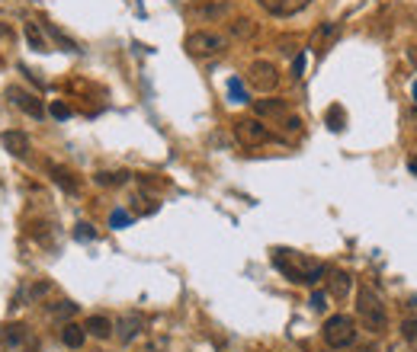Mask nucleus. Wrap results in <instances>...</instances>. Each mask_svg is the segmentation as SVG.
Segmentation results:
<instances>
[{
	"mask_svg": "<svg viewBox=\"0 0 417 352\" xmlns=\"http://www.w3.org/2000/svg\"><path fill=\"white\" fill-rule=\"evenodd\" d=\"M273 266H276V269L283 272L289 282H295V285H315L318 279L327 276L324 262L305 260V256L289 253V250H276V253H273Z\"/></svg>",
	"mask_w": 417,
	"mask_h": 352,
	"instance_id": "f257e3e1",
	"label": "nucleus"
},
{
	"mask_svg": "<svg viewBox=\"0 0 417 352\" xmlns=\"http://www.w3.org/2000/svg\"><path fill=\"white\" fill-rule=\"evenodd\" d=\"M356 314L366 324V330H372V333H382L389 327V314H385L382 298L375 295L369 285H360V291H356Z\"/></svg>",
	"mask_w": 417,
	"mask_h": 352,
	"instance_id": "f03ea898",
	"label": "nucleus"
},
{
	"mask_svg": "<svg viewBox=\"0 0 417 352\" xmlns=\"http://www.w3.org/2000/svg\"><path fill=\"white\" fill-rule=\"evenodd\" d=\"M321 333H324V343L331 349H347V346L356 343V320L347 317V314H334V317H327Z\"/></svg>",
	"mask_w": 417,
	"mask_h": 352,
	"instance_id": "7ed1b4c3",
	"label": "nucleus"
},
{
	"mask_svg": "<svg viewBox=\"0 0 417 352\" xmlns=\"http://www.w3.org/2000/svg\"><path fill=\"white\" fill-rule=\"evenodd\" d=\"M183 45H187V51H189L193 58H212V55H222V51L228 49L225 35L206 32V29H199V32H189Z\"/></svg>",
	"mask_w": 417,
	"mask_h": 352,
	"instance_id": "20e7f679",
	"label": "nucleus"
},
{
	"mask_svg": "<svg viewBox=\"0 0 417 352\" xmlns=\"http://www.w3.org/2000/svg\"><path fill=\"white\" fill-rule=\"evenodd\" d=\"M235 138L241 141L244 147H260V145H266V141H273V131L266 128L260 119H237Z\"/></svg>",
	"mask_w": 417,
	"mask_h": 352,
	"instance_id": "39448f33",
	"label": "nucleus"
},
{
	"mask_svg": "<svg viewBox=\"0 0 417 352\" xmlns=\"http://www.w3.org/2000/svg\"><path fill=\"white\" fill-rule=\"evenodd\" d=\"M247 83L260 93H273L279 87V71L273 61H254L247 68Z\"/></svg>",
	"mask_w": 417,
	"mask_h": 352,
	"instance_id": "423d86ee",
	"label": "nucleus"
},
{
	"mask_svg": "<svg viewBox=\"0 0 417 352\" xmlns=\"http://www.w3.org/2000/svg\"><path fill=\"white\" fill-rule=\"evenodd\" d=\"M45 170H49V176L64 189V193H71V195L81 193V180H77V176L68 170V166H61V164H55V160H49V164H45Z\"/></svg>",
	"mask_w": 417,
	"mask_h": 352,
	"instance_id": "0eeeda50",
	"label": "nucleus"
},
{
	"mask_svg": "<svg viewBox=\"0 0 417 352\" xmlns=\"http://www.w3.org/2000/svg\"><path fill=\"white\" fill-rule=\"evenodd\" d=\"M266 13H276V16H292V13H302V10L312 4V0H257Z\"/></svg>",
	"mask_w": 417,
	"mask_h": 352,
	"instance_id": "6e6552de",
	"label": "nucleus"
},
{
	"mask_svg": "<svg viewBox=\"0 0 417 352\" xmlns=\"http://www.w3.org/2000/svg\"><path fill=\"white\" fill-rule=\"evenodd\" d=\"M7 97H10V99H13V103H16V106H20V109H23V112H26V116H33V119H39V116H42V112H45V109H42V103H39V99H35V97H33V93L20 90V87H10V90H7Z\"/></svg>",
	"mask_w": 417,
	"mask_h": 352,
	"instance_id": "1a4fd4ad",
	"label": "nucleus"
},
{
	"mask_svg": "<svg viewBox=\"0 0 417 352\" xmlns=\"http://www.w3.org/2000/svg\"><path fill=\"white\" fill-rule=\"evenodd\" d=\"M350 289H353V279H350V272L327 269V291H331L334 298H347Z\"/></svg>",
	"mask_w": 417,
	"mask_h": 352,
	"instance_id": "9d476101",
	"label": "nucleus"
},
{
	"mask_svg": "<svg viewBox=\"0 0 417 352\" xmlns=\"http://www.w3.org/2000/svg\"><path fill=\"white\" fill-rule=\"evenodd\" d=\"M141 327H145V320H141L139 314H125V317L119 320V324L112 327V330L119 333V339H122V343H132V339L141 333Z\"/></svg>",
	"mask_w": 417,
	"mask_h": 352,
	"instance_id": "9b49d317",
	"label": "nucleus"
},
{
	"mask_svg": "<svg viewBox=\"0 0 417 352\" xmlns=\"http://www.w3.org/2000/svg\"><path fill=\"white\" fill-rule=\"evenodd\" d=\"M4 343L7 346H26V349H35V343H33V336H29V330L23 324H10L7 330H4Z\"/></svg>",
	"mask_w": 417,
	"mask_h": 352,
	"instance_id": "f8f14e48",
	"label": "nucleus"
},
{
	"mask_svg": "<svg viewBox=\"0 0 417 352\" xmlns=\"http://www.w3.org/2000/svg\"><path fill=\"white\" fill-rule=\"evenodd\" d=\"M4 147H7L13 157H26L29 154V135H23V131H7V135H4Z\"/></svg>",
	"mask_w": 417,
	"mask_h": 352,
	"instance_id": "ddd939ff",
	"label": "nucleus"
},
{
	"mask_svg": "<svg viewBox=\"0 0 417 352\" xmlns=\"http://www.w3.org/2000/svg\"><path fill=\"white\" fill-rule=\"evenodd\" d=\"M225 10H228V4H225V0H208V4H196L189 13L199 16V20H216V16H222Z\"/></svg>",
	"mask_w": 417,
	"mask_h": 352,
	"instance_id": "4468645a",
	"label": "nucleus"
},
{
	"mask_svg": "<svg viewBox=\"0 0 417 352\" xmlns=\"http://www.w3.org/2000/svg\"><path fill=\"white\" fill-rule=\"evenodd\" d=\"M83 339H87V330H83L81 324H64L61 327V343L68 346V349H81Z\"/></svg>",
	"mask_w": 417,
	"mask_h": 352,
	"instance_id": "2eb2a0df",
	"label": "nucleus"
},
{
	"mask_svg": "<svg viewBox=\"0 0 417 352\" xmlns=\"http://www.w3.org/2000/svg\"><path fill=\"white\" fill-rule=\"evenodd\" d=\"M129 180H132V173L129 170H103V173H97L100 186H125Z\"/></svg>",
	"mask_w": 417,
	"mask_h": 352,
	"instance_id": "dca6fc26",
	"label": "nucleus"
},
{
	"mask_svg": "<svg viewBox=\"0 0 417 352\" xmlns=\"http://www.w3.org/2000/svg\"><path fill=\"white\" fill-rule=\"evenodd\" d=\"M254 109H257V116H286V99H257L254 103Z\"/></svg>",
	"mask_w": 417,
	"mask_h": 352,
	"instance_id": "f3484780",
	"label": "nucleus"
},
{
	"mask_svg": "<svg viewBox=\"0 0 417 352\" xmlns=\"http://www.w3.org/2000/svg\"><path fill=\"white\" fill-rule=\"evenodd\" d=\"M83 330L90 333V336H97V339H106V336L112 333V324H110L106 317H100V314H97V317L87 320V327H83Z\"/></svg>",
	"mask_w": 417,
	"mask_h": 352,
	"instance_id": "a211bd4d",
	"label": "nucleus"
},
{
	"mask_svg": "<svg viewBox=\"0 0 417 352\" xmlns=\"http://www.w3.org/2000/svg\"><path fill=\"white\" fill-rule=\"evenodd\" d=\"M26 39L35 51H49V42H45V35H42V29L35 23H26Z\"/></svg>",
	"mask_w": 417,
	"mask_h": 352,
	"instance_id": "6ab92c4d",
	"label": "nucleus"
},
{
	"mask_svg": "<svg viewBox=\"0 0 417 352\" xmlns=\"http://www.w3.org/2000/svg\"><path fill=\"white\" fill-rule=\"evenodd\" d=\"M324 122L331 131H343V125H347V116H343L341 106H331V109L324 112Z\"/></svg>",
	"mask_w": 417,
	"mask_h": 352,
	"instance_id": "aec40b11",
	"label": "nucleus"
},
{
	"mask_svg": "<svg viewBox=\"0 0 417 352\" xmlns=\"http://www.w3.org/2000/svg\"><path fill=\"white\" fill-rule=\"evenodd\" d=\"M49 314H52V317H74V314H77V304H71V301L49 304Z\"/></svg>",
	"mask_w": 417,
	"mask_h": 352,
	"instance_id": "412c9836",
	"label": "nucleus"
},
{
	"mask_svg": "<svg viewBox=\"0 0 417 352\" xmlns=\"http://www.w3.org/2000/svg\"><path fill=\"white\" fill-rule=\"evenodd\" d=\"M231 32H235L237 39H250V35L257 32V26H254L250 20H235V23H231Z\"/></svg>",
	"mask_w": 417,
	"mask_h": 352,
	"instance_id": "4be33fe9",
	"label": "nucleus"
},
{
	"mask_svg": "<svg viewBox=\"0 0 417 352\" xmlns=\"http://www.w3.org/2000/svg\"><path fill=\"white\" fill-rule=\"evenodd\" d=\"M228 93H231V99H235V103H247V93H244V87H241V80H237V77H231V80H228Z\"/></svg>",
	"mask_w": 417,
	"mask_h": 352,
	"instance_id": "5701e85b",
	"label": "nucleus"
},
{
	"mask_svg": "<svg viewBox=\"0 0 417 352\" xmlns=\"http://www.w3.org/2000/svg\"><path fill=\"white\" fill-rule=\"evenodd\" d=\"M129 221H132V218H129V212H122V208H116V212L110 214V224H112V228H125Z\"/></svg>",
	"mask_w": 417,
	"mask_h": 352,
	"instance_id": "b1692460",
	"label": "nucleus"
},
{
	"mask_svg": "<svg viewBox=\"0 0 417 352\" xmlns=\"http://www.w3.org/2000/svg\"><path fill=\"white\" fill-rule=\"evenodd\" d=\"M74 237H77V241H93V237H97V231H93L90 224H77Z\"/></svg>",
	"mask_w": 417,
	"mask_h": 352,
	"instance_id": "393cba45",
	"label": "nucleus"
},
{
	"mask_svg": "<svg viewBox=\"0 0 417 352\" xmlns=\"http://www.w3.org/2000/svg\"><path fill=\"white\" fill-rule=\"evenodd\" d=\"M302 74H305V55H295V61H292V77L302 80Z\"/></svg>",
	"mask_w": 417,
	"mask_h": 352,
	"instance_id": "a878e982",
	"label": "nucleus"
},
{
	"mask_svg": "<svg viewBox=\"0 0 417 352\" xmlns=\"http://www.w3.org/2000/svg\"><path fill=\"white\" fill-rule=\"evenodd\" d=\"M52 116H55V119H68L71 116V106L58 99V103H52Z\"/></svg>",
	"mask_w": 417,
	"mask_h": 352,
	"instance_id": "bb28decb",
	"label": "nucleus"
},
{
	"mask_svg": "<svg viewBox=\"0 0 417 352\" xmlns=\"http://www.w3.org/2000/svg\"><path fill=\"white\" fill-rule=\"evenodd\" d=\"M401 336L404 339H417V320H404V324H401Z\"/></svg>",
	"mask_w": 417,
	"mask_h": 352,
	"instance_id": "cd10ccee",
	"label": "nucleus"
},
{
	"mask_svg": "<svg viewBox=\"0 0 417 352\" xmlns=\"http://www.w3.org/2000/svg\"><path fill=\"white\" fill-rule=\"evenodd\" d=\"M312 308H315L318 314L327 308V295H324V291H315V295H312Z\"/></svg>",
	"mask_w": 417,
	"mask_h": 352,
	"instance_id": "c85d7f7f",
	"label": "nucleus"
},
{
	"mask_svg": "<svg viewBox=\"0 0 417 352\" xmlns=\"http://www.w3.org/2000/svg\"><path fill=\"white\" fill-rule=\"evenodd\" d=\"M164 349H167V343H164V339H158V343H148L141 352H164Z\"/></svg>",
	"mask_w": 417,
	"mask_h": 352,
	"instance_id": "c756f323",
	"label": "nucleus"
},
{
	"mask_svg": "<svg viewBox=\"0 0 417 352\" xmlns=\"http://www.w3.org/2000/svg\"><path fill=\"white\" fill-rule=\"evenodd\" d=\"M286 128H289V131H299L302 122H299V119H289V122H286Z\"/></svg>",
	"mask_w": 417,
	"mask_h": 352,
	"instance_id": "7c9ffc66",
	"label": "nucleus"
},
{
	"mask_svg": "<svg viewBox=\"0 0 417 352\" xmlns=\"http://www.w3.org/2000/svg\"><path fill=\"white\" fill-rule=\"evenodd\" d=\"M408 170L417 176V154H411V160H408Z\"/></svg>",
	"mask_w": 417,
	"mask_h": 352,
	"instance_id": "2f4dec72",
	"label": "nucleus"
},
{
	"mask_svg": "<svg viewBox=\"0 0 417 352\" xmlns=\"http://www.w3.org/2000/svg\"><path fill=\"white\" fill-rule=\"evenodd\" d=\"M408 58H411V64H417V49H408Z\"/></svg>",
	"mask_w": 417,
	"mask_h": 352,
	"instance_id": "473e14b6",
	"label": "nucleus"
},
{
	"mask_svg": "<svg viewBox=\"0 0 417 352\" xmlns=\"http://www.w3.org/2000/svg\"><path fill=\"white\" fill-rule=\"evenodd\" d=\"M0 35H13V32H10V26H0Z\"/></svg>",
	"mask_w": 417,
	"mask_h": 352,
	"instance_id": "72a5a7b5",
	"label": "nucleus"
},
{
	"mask_svg": "<svg viewBox=\"0 0 417 352\" xmlns=\"http://www.w3.org/2000/svg\"><path fill=\"white\" fill-rule=\"evenodd\" d=\"M411 97H414V99H417V83H414V87H411Z\"/></svg>",
	"mask_w": 417,
	"mask_h": 352,
	"instance_id": "f704fd0d",
	"label": "nucleus"
}]
</instances>
